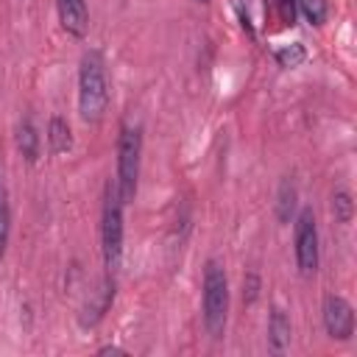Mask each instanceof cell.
Masks as SVG:
<instances>
[{
	"label": "cell",
	"instance_id": "obj_19",
	"mask_svg": "<svg viewBox=\"0 0 357 357\" xmlns=\"http://www.w3.org/2000/svg\"><path fill=\"white\" fill-rule=\"evenodd\" d=\"M98 354H126V351H123L120 346H100Z\"/></svg>",
	"mask_w": 357,
	"mask_h": 357
},
{
	"label": "cell",
	"instance_id": "obj_5",
	"mask_svg": "<svg viewBox=\"0 0 357 357\" xmlns=\"http://www.w3.org/2000/svg\"><path fill=\"white\" fill-rule=\"evenodd\" d=\"M293 257L301 276H315L321 265V245H318V223L310 206H301L293 215Z\"/></svg>",
	"mask_w": 357,
	"mask_h": 357
},
{
	"label": "cell",
	"instance_id": "obj_14",
	"mask_svg": "<svg viewBox=\"0 0 357 357\" xmlns=\"http://www.w3.org/2000/svg\"><path fill=\"white\" fill-rule=\"evenodd\" d=\"M332 215L343 226H349L354 220V195L349 190H335L332 192Z\"/></svg>",
	"mask_w": 357,
	"mask_h": 357
},
{
	"label": "cell",
	"instance_id": "obj_20",
	"mask_svg": "<svg viewBox=\"0 0 357 357\" xmlns=\"http://www.w3.org/2000/svg\"><path fill=\"white\" fill-rule=\"evenodd\" d=\"M195 3H201V6H206V3H209V0H195Z\"/></svg>",
	"mask_w": 357,
	"mask_h": 357
},
{
	"label": "cell",
	"instance_id": "obj_9",
	"mask_svg": "<svg viewBox=\"0 0 357 357\" xmlns=\"http://www.w3.org/2000/svg\"><path fill=\"white\" fill-rule=\"evenodd\" d=\"M114 276H103V282H100V287L95 290V296L86 301V307H84V315H81V326H95L103 315H106V310L112 307V301H114Z\"/></svg>",
	"mask_w": 357,
	"mask_h": 357
},
{
	"label": "cell",
	"instance_id": "obj_6",
	"mask_svg": "<svg viewBox=\"0 0 357 357\" xmlns=\"http://www.w3.org/2000/svg\"><path fill=\"white\" fill-rule=\"evenodd\" d=\"M321 321H324V329L332 340H340V343L351 340V335H354V307L349 304V298H343L337 293L324 296Z\"/></svg>",
	"mask_w": 357,
	"mask_h": 357
},
{
	"label": "cell",
	"instance_id": "obj_7",
	"mask_svg": "<svg viewBox=\"0 0 357 357\" xmlns=\"http://www.w3.org/2000/svg\"><path fill=\"white\" fill-rule=\"evenodd\" d=\"M56 14H59V25L64 33H70L73 39L86 36V31H89L86 0H56Z\"/></svg>",
	"mask_w": 357,
	"mask_h": 357
},
{
	"label": "cell",
	"instance_id": "obj_10",
	"mask_svg": "<svg viewBox=\"0 0 357 357\" xmlns=\"http://www.w3.org/2000/svg\"><path fill=\"white\" fill-rule=\"evenodd\" d=\"M14 139H17V151L22 153V159H25L28 165H33V162L39 159V145H42V139H39V131H36V126H33L31 117H22V120L17 123Z\"/></svg>",
	"mask_w": 357,
	"mask_h": 357
},
{
	"label": "cell",
	"instance_id": "obj_12",
	"mask_svg": "<svg viewBox=\"0 0 357 357\" xmlns=\"http://www.w3.org/2000/svg\"><path fill=\"white\" fill-rule=\"evenodd\" d=\"M296 201H298V190L293 178H282L279 190H276V218L279 223H290L296 215Z\"/></svg>",
	"mask_w": 357,
	"mask_h": 357
},
{
	"label": "cell",
	"instance_id": "obj_15",
	"mask_svg": "<svg viewBox=\"0 0 357 357\" xmlns=\"http://www.w3.org/2000/svg\"><path fill=\"white\" fill-rule=\"evenodd\" d=\"M8 237H11V206H8L6 187H3V176H0V259L6 257Z\"/></svg>",
	"mask_w": 357,
	"mask_h": 357
},
{
	"label": "cell",
	"instance_id": "obj_4",
	"mask_svg": "<svg viewBox=\"0 0 357 357\" xmlns=\"http://www.w3.org/2000/svg\"><path fill=\"white\" fill-rule=\"evenodd\" d=\"M139 167H142V126L123 123L117 134V173H114V187L123 204H131L137 195Z\"/></svg>",
	"mask_w": 357,
	"mask_h": 357
},
{
	"label": "cell",
	"instance_id": "obj_18",
	"mask_svg": "<svg viewBox=\"0 0 357 357\" xmlns=\"http://www.w3.org/2000/svg\"><path fill=\"white\" fill-rule=\"evenodd\" d=\"M282 25H296V0H271Z\"/></svg>",
	"mask_w": 357,
	"mask_h": 357
},
{
	"label": "cell",
	"instance_id": "obj_13",
	"mask_svg": "<svg viewBox=\"0 0 357 357\" xmlns=\"http://www.w3.org/2000/svg\"><path fill=\"white\" fill-rule=\"evenodd\" d=\"M296 11L315 28H321L329 17V3L326 0H296Z\"/></svg>",
	"mask_w": 357,
	"mask_h": 357
},
{
	"label": "cell",
	"instance_id": "obj_11",
	"mask_svg": "<svg viewBox=\"0 0 357 357\" xmlns=\"http://www.w3.org/2000/svg\"><path fill=\"white\" fill-rule=\"evenodd\" d=\"M45 139H47V151L50 153H67L73 148V128L70 123L61 117V114H53L47 120V131H45Z\"/></svg>",
	"mask_w": 357,
	"mask_h": 357
},
{
	"label": "cell",
	"instance_id": "obj_3",
	"mask_svg": "<svg viewBox=\"0 0 357 357\" xmlns=\"http://www.w3.org/2000/svg\"><path fill=\"white\" fill-rule=\"evenodd\" d=\"M123 198L114 187V178L106 184L103 192V209H100V254H103V268L109 276H117L123 265V237H126V223H123Z\"/></svg>",
	"mask_w": 357,
	"mask_h": 357
},
{
	"label": "cell",
	"instance_id": "obj_17",
	"mask_svg": "<svg viewBox=\"0 0 357 357\" xmlns=\"http://www.w3.org/2000/svg\"><path fill=\"white\" fill-rule=\"evenodd\" d=\"M259 290H262V282H259V273L248 271L243 276V304H254L259 298Z\"/></svg>",
	"mask_w": 357,
	"mask_h": 357
},
{
	"label": "cell",
	"instance_id": "obj_2",
	"mask_svg": "<svg viewBox=\"0 0 357 357\" xmlns=\"http://www.w3.org/2000/svg\"><path fill=\"white\" fill-rule=\"evenodd\" d=\"M201 310H204V329L212 340H220L226 335L229 321V279L218 259L204 262L201 276Z\"/></svg>",
	"mask_w": 357,
	"mask_h": 357
},
{
	"label": "cell",
	"instance_id": "obj_1",
	"mask_svg": "<svg viewBox=\"0 0 357 357\" xmlns=\"http://www.w3.org/2000/svg\"><path fill=\"white\" fill-rule=\"evenodd\" d=\"M109 75L100 50H86L78 64V117L89 126L100 123L109 109Z\"/></svg>",
	"mask_w": 357,
	"mask_h": 357
},
{
	"label": "cell",
	"instance_id": "obj_8",
	"mask_svg": "<svg viewBox=\"0 0 357 357\" xmlns=\"http://www.w3.org/2000/svg\"><path fill=\"white\" fill-rule=\"evenodd\" d=\"M290 337H293V324L284 307L273 304L271 315H268V349L273 354H284L290 349Z\"/></svg>",
	"mask_w": 357,
	"mask_h": 357
},
{
	"label": "cell",
	"instance_id": "obj_16",
	"mask_svg": "<svg viewBox=\"0 0 357 357\" xmlns=\"http://www.w3.org/2000/svg\"><path fill=\"white\" fill-rule=\"evenodd\" d=\"M304 59H307V50H304V45H301V42H293L290 47L276 50V61H279L282 67H298Z\"/></svg>",
	"mask_w": 357,
	"mask_h": 357
}]
</instances>
